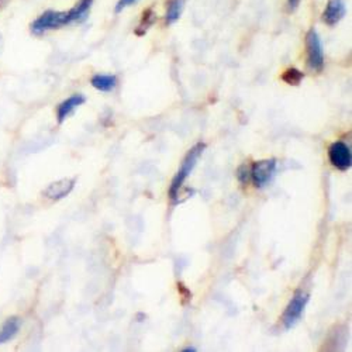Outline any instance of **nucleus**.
<instances>
[{"mask_svg":"<svg viewBox=\"0 0 352 352\" xmlns=\"http://www.w3.org/2000/svg\"><path fill=\"white\" fill-rule=\"evenodd\" d=\"M185 2L186 0H170L168 10H166V23L173 24L175 21H178L182 16V12L185 9Z\"/></svg>","mask_w":352,"mask_h":352,"instance_id":"f8f14e48","label":"nucleus"},{"mask_svg":"<svg viewBox=\"0 0 352 352\" xmlns=\"http://www.w3.org/2000/svg\"><path fill=\"white\" fill-rule=\"evenodd\" d=\"M276 173V160H262L251 165V181L255 188H265Z\"/></svg>","mask_w":352,"mask_h":352,"instance_id":"39448f33","label":"nucleus"},{"mask_svg":"<svg viewBox=\"0 0 352 352\" xmlns=\"http://www.w3.org/2000/svg\"><path fill=\"white\" fill-rule=\"evenodd\" d=\"M74 186H75V179L56 181L47 186V189L44 190V196L48 199H52V200H60V199H64L65 196H68L72 192Z\"/></svg>","mask_w":352,"mask_h":352,"instance_id":"0eeeda50","label":"nucleus"},{"mask_svg":"<svg viewBox=\"0 0 352 352\" xmlns=\"http://www.w3.org/2000/svg\"><path fill=\"white\" fill-rule=\"evenodd\" d=\"M135 2H137V0H119V3H117V6H116V12L120 13V12L124 10L126 8L134 5Z\"/></svg>","mask_w":352,"mask_h":352,"instance_id":"2eb2a0df","label":"nucleus"},{"mask_svg":"<svg viewBox=\"0 0 352 352\" xmlns=\"http://www.w3.org/2000/svg\"><path fill=\"white\" fill-rule=\"evenodd\" d=\"M91 83L100 92H111L117 86V78L114 75H95Z\"/></svg>","mask_w":352,"mask_h":352,"instance_id":"9b49d317","label":"nucleus"},{"mask_svg":"<svg viewBox=\"0 0 352 352\" xmlns=\"http://www.w3.org/2000/svg\"><path fill=\"white\" fill-rule=\"evenodd\" d=\"M329 160L330 162L340 170H346L352 164V154L349 146L342 141H336L329 148Z\"/></svg>","mask_w":352,"mask_h":352,"instance_id":"423d86ee","label":"nucleus"},{"mask_svg":"<svg viewBox=\"0 0 352 352\" xmlns=\"http://www.w3.org/2000/svg\"><path fill=\"white\" fill-rule=\"evenodd\" d=\"M287 3H289V9L292 12H295L300 3V0H287Z\"/></svg>","mask_w":352,"mask_h":352,"instance_id":"dca6fc26","label":"nucleus"},{"mask_svg":"<svg viewBox=\"0 0 352 352\" xmlns=\"http://www.w3.org/2000/svg\"><path fill=\"white\" fill-rule=\"evenodd\" d=\"M305 75L303 72H300L296 68H289L287 71H285V74L282 75V79L287 83V85H293V86H298L302 80H303Z\"/></svg>","mask_w":352,"mask_h":352,"instance_id":"ddd939ff","label":"nucleus"},{"mask_svg":"<svg viewBox=\"0 0 352 352\" xmlns=\"http://www.w3.org/2000/svg\"><path fill=\"white\" fill-rule=\"evenodd\" d=\"M178 286H179V290L182 292V296H184L185 299H189V300H190V292H189L188 289H185V286H184L182 283H178Z\"/></svg>","mask_w":352,"mask_h":352,"instance_id":"f3484780","label":"nucleus"},{"mask_svg":"<svg viewBox=\"0 0 352 352\" xmlns=\"http://www.w3.org/2000/svg\"><path fill=\"white\" fill-rule=\"evenodd\" d=\"M184 351H185V352H195V351H196V348H193V346H188V348H185Z\"/></svg>","mask_w":352,"mask_h":352,"instance_id":"a211bd4d","label":"nucleus"},{"mask_svg":"<svg viewBox=\"0 0 352 352\" xmlns=\"http://www.w3.org/2000/svg\"><path fill=\"white\" fill-rule=\"evenodd\" d=\"M19 330H20V320L17 317H10L9 320H6L2 330H0V344H5L13 340L17 336Z\"/></svg>","mask_w":352,"mask_h":352,"instance_id":"9d476101","label":"nucleus"},{"mask_svg":"<svg viewBox=\"0 0 352 352\" xmlns=\"http://www.w3.org/2000/svg\"><path fill=\"white\" fill-rule=\"evenodd\" d=\"M86 102L85 96L82 95H74L71 98H68L67 100H64L60 106H58L56 109V119H58V123H64L68 117L79 107L82 106L83 103Z\"/></svg>","mask_w":352,"mask_h":352,"instance_id":"1a4fd4ad","label":"nucleus"},{"mask_svg":"<svg viewBox=\"0 0 352 352\" xmlns=\"http://www.w3.org/2000/svg\"><path fill=\"white\" fill-rule=\"evenodd\" d=\"M306 51H307V65L314 72H321L324 68V51L318 33L311 28L306 36Z\"/></svg>","mask_w":352,"mask_h":352,"instance_id":"20e7f679","label":"nucleus"},{"mask_svg":"<svg viewBox=\"0 0 352 352\" xmlns=\"http://www.w3.org/2000/svg\"><path fill=\"white\" fill-rule=\"evenodd\" d=\"M237 178H239V181H240L243 185L248 184L250 179H251V166H248L247 164H243V165L239 168V170H237Z\"/></svg>","mask_w":352,"mask_h":352,"instance_id":"4468645a","label":"nucleus"},{"mask_svg":"<svg viewBox=\"0 0 352 352\" xmlns=\"http://www.w3.org/2000/svg\"><path fill=\"white\" fill-rule=\"evenodd\" d=\"M345 16V5L344 0H329V3L322 13V20L327 25L338 24Z\"/></svg>","mask_w":352,"mask_h":352,"instance_id":"6e6552de","label":"nucleus"},{"mask_svg":"<svg viewBox=\"0 0 352 352\" xmlns=\"http://www.w3.org/2000/svg\"><path fill=\"white\" fill-rule=\"evenodd\" d=\"M204 150H206V144L199 142L193 146V148L188 153V155L185 157V160L181 165V169L178 170V173L175 175V178H173V181L170 184V188H169V197H170L172 201H178V197L181 196V189H182L184 184L189 178V175L193 172V169H195L197 161L200 160L201 154L204 153Z\"/></svg>","mask_w":352,"mask_h":352,"instance_id":"f03ea898","label":"nucleus"},{"mask_svg":"<svg viewBox=\"0 0 352 352\" xmlns=\"http://www.w3.org/2000/svg\"><path fill=\"white\" fill-rule=\"evenodd\" d=\"M309 300H310V295L307 292H305L303 289L296 290V293L290 299V302H289V305L285 309L283 316H282V322H283V326H285L286 330L292 329L300 320Z\"/></svg>","mask_w":352,"mask_h":352,"instance_id":"7ed1b4c3","label":"nucleus"},{"mask_svg":"<svg viewBox=\"0 0 352 352\" xmlns=\"http://www.w3.org/2000/svg\"><path fill=\"white\" fill-rule=\"evenodd\" d=\"M92 3L94 0H80L78 6L68 12H45L33 23L32 30L34 34H43L48 30H55V28L64 27L69 23L82 21L89 14Z\"/></svg>","mask_w":352,"mask_h":352,"instance_id":"f257e3e1","label":"nucleus"}]
</instances>
